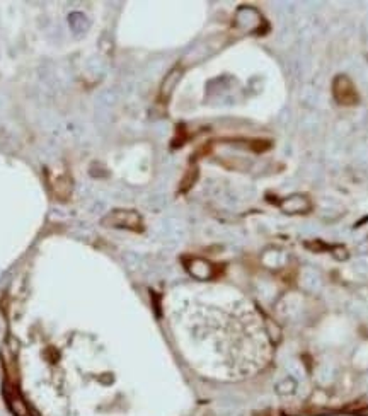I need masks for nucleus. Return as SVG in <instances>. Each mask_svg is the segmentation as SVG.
I'll use <instances>...</instances> for the list:
<instances>
[{
  "label": "nucleus",
  "mask_w": 368,
  "mask_h": 416,
  "mask_svg": "<svg viewBox=\"0 0 368 416\" xmlns=\"http://www.w3.org/2000/svg\"><path fill=\"white\" fill-rule=\"evenodd\" d=\"M46 177H48V186H50L55 198H58L60 202H67L73 189V183H72V177H70L68 169H65V167L48 169Z\"/></svg>",
  "instance_id": "nucleus-1"
},
{
  "label": "nucleus",
  "mask_w": 368,
  "mask_h": 416,
  "mask_svg": "<svg viewBox=\"0 0 368 416\" xmlns=\"http://www.w3.org/2000/svg\"><path fill=\"white\" fill-rule=\"evenodd\" d=\"M104 227L142 230V217L135 210H113L101 220Z\"/></svg>",
  "instance_id": "nucleus-2"
},
{
  "label": "nucleus",
  "mask_w": 368,
  "mask_h": 416,
  "mask_svg": "<svg viewBox=\"0 0 368 416\" xmlns=\"http://www.w3.org/2000/svg\"><path fill=\"white\" fill-rule=\"evenodd\" d=\"M334 98L337 103L344 104V106H353L358 103V92H356L355 85L346 75H337L333 85Z\"/></svg>",
  "instance_id": "nucleus-3"
},
{
  "label": "nucleus",
  "mask_w": 368,
  "mask_h": 416,
  "mask_svg": "<svg viewBox=\"0 0 368 416\" xmlns=\"http://www.w3.org/2000/svg\"><path fill=\"white\" fill-rule=\"evenodd\" d=\"M281 210L285 211V213H305L312 208L310 205V200L307 198V196L303 195H292L288 196V198H285L283 202H281Z\"/></svg>",
  "instance_id": "nucleus-4"
},
{
  "label": "nucleus",
  "mask_w": 368,
  "mask_h": 416,
  "mask_svg": "<svg viewBox=\"0 0 368 416\" xmlns=\"http://www.w3.org/2000/svg\"><path fill=\"white\" fill-rule=\"evenodd\" d=\"M5 397H7V403H9V410L12 411L14 416H31L26 403L22 401V397L14 391L12 385H10V387L5 385Z\"/></svg>",
  "instance_id": "nucleus-5"
},
{
  "label": "nucleus",
  "mask_w": 368,
  "mask_h": 416,
  "mask_svg": "<svg viewBox=\"0 0 368 416\" xmlns=\"http://www.w3.org/2000/svg\"><path fill=\"white\" fill-rule=\"evenodd\" d=\"M188 270L191 271L193 277L201 278V280H206V278H210L211 275H213L211 265L208 261H204V259H193V261L188 265Z\"/></svg>",
  "instance_id": "nucleus-6"
},
{
  "label": "nucleus",
  "mask_w": 368,
  "mask_h": 416,
  "mask_svg": "<svg viewBox=\"0 0 368 416\" xmlns=\"http://www.w3.org/2000/svg\"><path fill=\"white\" fill-rule=\"evenodd\" d=\"M276 391L281 396H292L297 391V381L293 377H285L283 381L278 382Z\"/></svg>",
  "instance_id": "nucleus-7"
},
{
  "label": "nucleus",
  "mask_w": 368,
  "mask_h": 416,
  "mask_svg": "<svg viewBox=\"0 0 368 416\" xmlns=\"http://www.w3.org/2000/svg\"><path fill=\"white\" fill-rule=\"evenodd\" d=\"M177 75H179V70H174V72H170L169 75H167L166 82H164V85H162V92H164V94H166V96H169V92H170L169 89L172 87L174 84H176V80H177V79H179V77H177Z\"/></svg>",
  "instance_id": "nucleus-8"
},
{
  "label": "nucleus",
  "mask_w": 368,
  "mask_h": 416,
  "mask_svg": "<svg viewBox=\"0 0 368 416\" xmlns=\"http://www.w3.org/2000/svg\"><path fill=\"white\" fill-rule=\"evenodd\" d=\"M307 287L310 288V290H315V288H319V285H321V280H319V275L314 273V271H307Z\"/></svg>",
  "instance_id": "nucleus-9"
},
{
  "label": "nucleus",
  "mask_w": 368,
  "mask_h": 416,
  "mask_svg": "<svg viewBox=\"0 0 368 416\" xmlns=\"http://www.w3.org/2000/svg\"><path fill=\"white\" fill-rule=\"evenodd\" d=\"M363 415H367V416H368V410H365V411H363Z\"/></svg>",
  "instance_id": "nucleus-10"
}]
</instances>
